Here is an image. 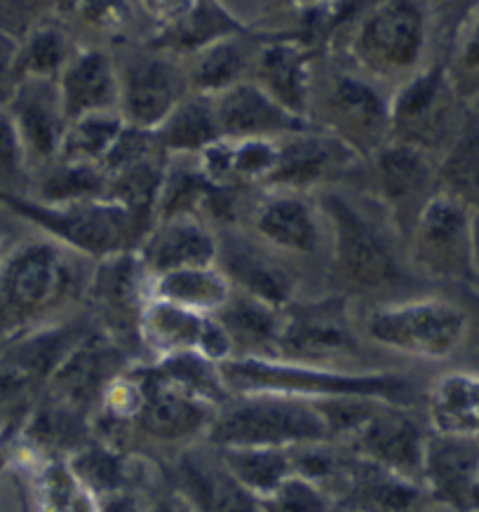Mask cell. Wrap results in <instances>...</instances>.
<instances>
[{
  "instance_id": "obj_19",
  "label": "cell",
  "mask_w": 479,
  "mask_h": 512,
  "mask_svg": "<svg viewBox=\"0 0 479 512\" xmlns=\"http://www.w3.org/2000/svg\"><path fill=\"white\" fill-rule=\"evenodd\" d=\"M141 393V423L148 433L177 440L198 433L205 423V407L198 402L200 397L179 388L160 372L148 376Z\"/></svg>"
},
{
  "instance_id": "obj_43",
  "label": "cell",
  "mask_w": 479,
  "mask_h": 512,
  "mask_svg": "<svg viewBox=\"0 0 479 512\" xmlns=\"http://www.w3.org/2000/svg\"><path fill=\"white\" fill-rule=\"evenodd\" d=\"M80 473L90 480L94 487L113 489L120 482L118 463L104 451H92L80 461Z\"/></svg>"
},
{
  "instance_id": "obj_49",
  "label": "cell",
  "mask_w": 479,
  "mask_h": 512,
  "mask_svg": "<svg viewBox=\"0 0 479 512\" xmlns=\"http://www.w3.org/2000/svg\"><path fill=\"white\" fill-rule=\"evenodd\" d=\"M475 268H477V278H479V214L475 217Z\"/></svg>"
},
{
  "instance_id": "obj_22",
  "label": "cell",
  "mask_w": 479,
  "mask_h": 512,
  "mask_svg": "<svg viewBox=\"0 0 479 512\" xmlns=\"http://www.w3.org/2000/svg\"><path fill=\"white\" fill-rule=\"evenodd\" d=\"M440 193L479 214V113L465 111L437 167Z\"/></svg>"
},
{
  "instance_id": "obj_33",
  "label": "cell",
  "mask_w": 479,
  "mask_h": 512,
  "mask_svg": "<svg viewBox=\"0 0 479 512\" xmlns=\"http://www.w3.org/2000/svg\"><path fill=\"white\" fill-rule=\"evenodd\" d=\"M73 55V47L62 26L45 22L33 29L29 36L17 43V80L52 78L57 80L66 62Z\"/></svg>"
},
{
  "instance_id": "obj_15",
  "label": "cell",
  "mask_w": 479,
  "mask_h": 512,
  "mask_svg": "<svg viewBox=\"0 0 479 512\" xmlns=\"http://www.w3.org/2000/svg\"><path fill=\"white\" fill-rule=\"evenodd\" d=\"M29 163H52L59 156L69 120L64 116L59 85L52 78L19 80L8 101Z\"/></svg>"
},
{
  "instance_id": "obj_52",
  "label": "cell",
  "mask_w": 479,
  "mask_h": 512,
  "mask_svg": "<svg viewBox=\"0 0 479 512\" xmlns=\"http://www.w3.org/2000/svg\"><path fill=\"white\" fill-rule=\"evenodd\" d=\"M472 505L479 508V482H477V489H475V498H472Z\"/></svg>"
},
{
  "instance_id": "obj_37",
  "label": "cell",
  "mask_w": 479,
  "mask_h": 512,
  "mask_svg": "<svg viewBox=\"0 0 479 512\" xmlns=\"http://www.w3.org/2000/svg\"><path fill=\"white\" fill-rule=\"evenodd\" d=\"M224 466L249 491L273 494L287 480V458L278 449H226Z\"/></svg>"
},
{
  "instance_id": "obj_14",
  "label": "cell",
  "mask_w": 479,
  "mask_h": 512,
  "mask_svg": "<svg viewBox=\"0 0 479 512\" xmlns=\"http://www.w3.org/2000/svg\"><path fill=\"white\" fill-rule=\"evenodd\" d=\"M221 139H285L306 132L308 118L294 116L254 80L212 94Z\"/></svg>"
},
{
  "instance_id": "obj_46",
  "label": "cell",
  "mask_w": 479,
  "mask_h": 512,
  "mask_svg": "<svg viewBox=\"0 0 479 512\" xmlns=\"http://www.w3.org/2000/svg\"><path fill=\"white\" fill-rule=\"evenodd\" d=\"M458 66L465 71H479V5L465 19V33L458 47Z\"/></svg>"
},
{
  "instance_id": "obj_2",
  "label": "cell",
  "mask_w": 479,
  "mask_h": 512,
  "mask_svg": "<svg viewBox=\"0 0 479 512\" xmlns=\"http://www.w3.org/2000/svg\"><path fill=\"white\" fill-rule=\"evenodd\" d=\"M73 256L55 240H29L0 261V339L31 332L76 287Z\"/></svg>"
},
{
  "instance_id": "obj_23",
  "label": "cell",
  "mask_w": 479,
  "mask_h": 512,
  "mask_svg": "<svg viewBox=\"0 0 479 512\" xmlns=\"http://www.w3.org/2000/svg\"><path fill=\"white\" fill-rule=\"evenodd\" d=\"M423 466L440 494L454 503L472 505L479 482V451L475 440L444 435L425 447Z\"/></svg>"
},
{
  "instance_id": "obj_4",
  "label": "cell",
  "mask_w": 479,
  "mask_h": 512,
  "mask_svg": "<svg viewBox=\"0 0 479 512\" xmlns=\"http://www.w3.org/2000/svg\"><path fill=\"white\" fill-rule=\"evenodd\" d=\"M332 421L325 409L282 397H249L214 419L212 440L226 449H278L282 444L322 440Z\"/></svg>"
},
{
  "instance_id": "obj_17",
  "label": "cell",
  "mask_w": 479,
  "mask_h": 512,
  "mask_svg": "<svg viewBox=\"0 0 479 512\" xmlns=\"http://www.w3.org/2000/svg\"><path fill=\"white\" fill-rule=\"evenodd\" d=\"M66 120H76L90 113L118 111L120 80L118 64L99 47L73 50L64 71L57 78Z\"/></svg>"
},
{
  "instance_id": "obj_32",
  "label": "cell",
  "mask_w": 479,
  "mask_h": 512,
  "mask_svg": "<svg viewBox=\"0 0 479 512\" xmlns=\"http://www.w3.org/2000/svg\"><path fill=\"white\" fill-rule=\"evenodd\" d=\"M184 475L202 512H261L249 489L226 466L186 461Z\"/></svg>"
},
{
  "instance_id": "obj_10",
  "label": "cell",
  "mask_w": 479,
  "mask_h": 512,
  "mask_svg": "<svg viewBox=\"0 0 479 512\" xmlns=\"http://www.w3.org/2000/svg\"><path fill=\"white\" fill-rule=\"evenodd\" d=\"M120 104L127 125L155 132L188 94L191 80L184 66L165 55H134L118 64Z\"/></svg>"
},
{
  "instance_id": "obj_6",
  "label": "cell",
  "mask_w": 479,
  "mask_h": 512,
  "mask_svg": "<svg viewBox=\"0 0 479 512\" xmlns=\"http://www.w3.org/2000/svg\"><path fill=\"white\" fill-rule=\"evenodd\" d=\"M463 116H458L447 66L435 64L404 80L390 99V141H402L425 153L437 146L447 148Z\"/></svg>"
},
{
  "instance_id": "obj_35",
  "label": "cell",
  "mask_w": 479,
  "mask_h": 512,
  "mask_svg": "<svg viewBox=\"0 0 479 512\" xmlns=\"http://www.w3.org/2000/svg\"><path fill=\"white\" fill-rule=\"evenodd\" d=\"M278 346L292 357H322L350 346V336L332 313L303 315L282 325Z\"/></svg>"
},
{
  "instance_id": "obj_47",
  "label": "cell",
  "mask_w": 479,
  "mask_h": 512,
  "mask_svg": "<svg viewBox=\"0 0 479 512\" xmlns=\"http://www.w3.org/2000/svg\"><path fill=\"white\" fill-rule=\"evenodd\" d=\"M479 5V0H458V22H465L470 17V12Z\"/></svg>"
},
{
  "instance_id": "obj_27",
  "label": "cell",
  "mask_w": 479,
  "mask_h": 512,
  "mask_svg": "<svg viewBox=\"0 0 479 512\" xmlns=\"http://www.w3.org/2000/svg\"><path fill=\"white\" fill-rule=\"evenodd\" d=\"M256 231L273 247L287 252H313L317 247V224L310 207L299 195L278 193L256 210Z\"/></svg>"
},
{
  "instance_id": "obj_13",
  "label": "cell",
  "mask_w": 479,
  "mask_h": 512,
  "mask_svg": "<svg viewBox=\"0 0 479 512\" xmlns=\"http://www.w3.org/2000/svg\"><path fill=\"white\" fill-rule=\"evenodd\" d=\"M139 329L144 339L165 355L200 353L212 362H224L231 355L233 341L221 322L170 301H148Z\"/></svg>"
},
{
  "instance_id": "obj_36",
  "label": "cell",
  "mask_w": 479,
  "mask_h": 512,
  "mask_svg": "<svg viewBox=\"0 0 479 512\" xmlns=\"http://www.w3.org/2000/svg\"><path fill=\"white\" fill-rule=\"evenodd\" d=\"M221 325L228 332V336L240 334L254 343H278L282 334V325L278 308L271 303L254 299V296L242 294L240 299H228V303L221 308Z\"/></svg>"
},
{
  "instance_id": "obj_25",
  "label": "cell",
  "mask_w": 479,
  "mask_h": 512,
  "mask_svg": "<svg viewBox=\"0 0 479 512\" xmlns=\"http://www.w3.org/2000/svg\"><path fill=\"white\" fill-rule=\"evenodd\" d=\"M153 134L170 156H200L207 146L221 139L214 97L191 92Z\"/></svg>"
},
{
  "instance_id": "obj_1",
  "label": "cell",
  "mask_w": 479,
  "mask_h": 512,
  "mask_svg": "<svg viewBox=\"0 0 479 512\" xmlns=\"http://www.w3.org/2000/svg\"><path fill=\"white\" fill-rule=\"evenodd\" d=\"M0 205L43 228L50 240L71 252H83L97 259L130 252L132 242L144 235V219L123 202L106 195L45 202L26 198L24 193H0Z\"/></svg>"
},
{
  "instance_id": "obj_38",
  "label": "cell",
  "mask_w": 479,
  "mask_h": 512,
  "mask_svg": "<svg viewBox=\"0 0 479 512\" xmlns=\"http://www.w3.org/2000/svg\"><path fill=\"white\" fill-rule=\"evenodd\" d=\"M26 151L17 125L8 109H0V193H19L17 186L24 181Z\"/></svg>"
},
{
  "instance_id": "obj_41",
  "label": "cell",
  "mask_w": 479,
  "mask_h": 512,
  "mask_svg": "<svg viewBox=\"0 0 479 512\" xmlns=\"http://www.w3.org/2000/svg\"><path fill=\"white\" fill-rule=\"evenodd\" d=\"M282 512H325L327 503L320 491L303 480H285L273 491Z\"/></svg>"
},
{
  "instance_id": "obj_31",
  "label": "cell",
  "mask_w": 479,
  "mask_h": 512,
  "mask_svg": "<svg viewBox=\"0 0 479 512\" xmlns=\"http://www.w3.org/2000/svg\"><path fill=\"white\" fill-rule=\"evenodd\" d=\"M125 118L120 111L90 113V116L76 118L66 125L62 148H59V160L69 163H85L101 167L113 146L118 144L120 134L125 132Z\"/></svg>"
},
{
  "instance_id": "obj_42",
  "label": "cell",
  "mask_w": 479,
  "mask_h": 512,
  "mask_svg": "<svg viewBox=\"0 0 479 512\" xmlns=\"http://www.w3.org/2000/svg\"><path fill=\"white\" fill-rule=\"evenodd\" d=\"M367 501L381 512H404L416 501V491L397 480H376L367 487Z\"/></svg>"
},
{
  "instance_id": "obj_21",
  "label": "cell",
  "mask_w": 479,
  "mask_h": 512,
  "mask_svg": "<svg viewBox=\"0 0 479 512\" xmlns=\"http://www.w3.org/2000/svg\"><path fill=\"white\" fill-rule=\"evenodd\" d=\"M254 55L256 47L249 43L247 33H235V36L219 38L200 47L186 69L191 90L200 94H219L242 80H249Z\"/></svg>"
},
{
  "instance_id": "obj_7",
  "label": "cell",
  "mask_w": 479,
  "mask_h": 512,
  "mask_svg": "<svg viewBox=\"0 0 479 512\" xmlns=\"http://www.w3.org/2000/svg\"><path fill=\"white\" fill-rule=\"evenodd\" d=\"M468 318L454 303L425 299L379 308L369 318L371 339L400 353L440 360L461 346Z\"/></svg>"
},
{
  "instance_id": "obj_24",
  "label": "cell",
  "mask_w": 479,
  "mask_h": 512,
  "mask_svg": "<svg viewBox=\"0 0 479 512\" xmlns=\"http://www.w3.org/2000/svg\"><path fill=\"white\" fill-rule=\"evenodd\" d=\"M280 158L275 167L271 184H289L301 186L308 181L320 179L332 167L343 165L346 156H355L350 148L334 137H315L310 130L289 134L285 139H278Z\"/></svg>"
},
{
  "instance_id": "obj_20",
  "label": "cell",
  "mask_w": 479,
  "mask_h": 512,
  "mask_svg": "<svg viewBox=\"0 0 479 512\" xmlns=\"http://www.w3.org/2000/svg\"><path fill=\"white\" fill-rule=\"evenodd\" d=\"M116 365L118 350L109 341L99 336L80 339L50 374V383L69 407H80L111 379Z\"/></svg>"
},
{
  "instance_id": "obj_3",
  "label": "cell",
  "mask_w": 479,
  "mask_h": 512,
  "mask_svg": "<svg viewBox=\"0 0 479 512\" xmlns=\"http://www.w3.org/2000/svg\"><path fill=\"white\" fill-rule=\"evenodd\" d=\"M425 43L428 15L423 0H381L357 24L350 52L369 76L404 83L421 71Z\"/></svg>"
},
{
  "instance_id": "obj_5",
  "label": "cell",
  "mask_w": 479,
  "mask_h": 512,
  "mask_svg": "<svg viewBox=\"0 0 479 512\" xmlns=\"http://www.w3.org/2000/svg\"><path fill=\"white\" fill-rule=\"evenodd\" d=\"M221 381L247 393L280 395H339L386 397L404 388L397 376H353L306 367L301 362H278L266 357H240L219 362Z\"/></svg>"
},
{
  "instance_id": "obj_50",
  "label": "cell",
  "mask_w": 479,
  "mask_h": 512,
  "mask_svg": "<svg viewBox=\"0 0 479 512\" xmlns=\"http://www.w3.org/2000/svg\"><path fill=\"white\" fill-rule=\"evenodd\" d=\"M57 10H73V5H76V0H55Z\"/></svg>"
},
{
  "instance_id": "obj_18",
  "label": "cell",
  "mask_w": 479,
  "mask_h": 512,
  "mask_svg": "<svg viewBox=\"0 0 479 512\" xmlns=\"http://www.w3.org/2000/svg\"><path fill=\"white\" fill-rule=\"evenodd\" d=\"M249 80L263 87L294 116L308 118L313 76H310V52L301 43L275 38L256 47Z\"/></svg>"
},
{
  "instance_id": "obj_29",
  "label": "cell",
  "mask_w": 479,
  "mask_h": 512,
  "mask_svg": "<svg viewBox=\"0 0 479 512\" xmlns=\"http://www.w3.org/2000/svg\"><path fill=\"white\" fill-rule=\"evenodd\" d=\"M360 428L362 447L376 461L386 463L388 468L404 470V473L423 466L425 444L414 421L404 416H369Z\"/></svg>"
},
{
  "instance_id": "obj_26",
  "label": "cell",
  "mask_w": 479,
  "mask_h": 512,
  "mask_svg": "<svg viewBox=\"0 0 479 512\" xmlns=\"http://www.w3.org/2000/svg\"><path fill=\"white\" fill-rule=\"evenodd\" d=\"M101 266L94 273L90 282L94 301L99 303L101 311L106 313V318L127 322L134 320L139 325L144 306L139 303V285H141V266L139 256L132 252L113 254L106 259H99Z\"/></svg>"
},
{
  "instance_id": "obj_12",
  "label": "cell",
  "mask_w": 479,
  "mask_h": 512,
  "mask_svg": "<svg viewBox=\"0 0 479 512\" xmlns=\"http://www.w3.org/2000/svg\"><path fill=\"white\" fill-rule=\"evenodd\" d=\"M374 163L376 181L395 224L402 233L411 235L425 205L440 191L437 170H433L428 153L402 141H388L379 153H374Z\"/></svg>"
},
{
  "instance_id": "obj_39",
  "label": "cell",
  "mask_w": 479,
  "mask_h": 512,
  "mask_svg": "<svg viewBox=\"0 0 479 512\" xmlns=\"http://www.w3.org/2000/svg\"><path fill=\"white\" fill-rule=\"evenodd\" d=\"M52 10H57L55 0H0V33L19 43L36 26L50 22Z\"/></svg>"
},
{
  "instance_id": "obj_45",
  "label": "cell",
  "mask_w": 479,
  "mask_h": 512,
  "mask_svg": "<svg viewBox=\"0 0 479 512\" xmlns=\"http://www.w3.org/2000/svg\"><path fill=\"white\" fill-rule=\"evenodd\" d=\"M202 0H148L153 17L163 26V33L184 22Z\"/></svg>"
},
{
  "instance_id": "obj_30",
  "label": "cell",
  "mask_w": 479,
  "mask_h": 512,
  "mask_svg": "<svg viewBox=\"0 0 479 512\" xmlns=\"http://www.w3.org/2000/svg\"><path fill=\"white\" fill-rule=\"evenodd\" d=\"M224 266L226 278L238 282L242 292L254 296V299L271 303L280 308L287 303L292 294V280L280 266L271 264L266 256L254 252L245 245H228L224 249Z\"/></svg>"
},
{
  "instance_id": "obj_9",
  "label": "cell",
  "mask_w": 479,
  "mask_h": 512,
  "mask_svg": "<svg viewBox=\"0 0 479 512\" xmlns=\"http://www.w3.org/2000/svg\"><path fill=\"white\" fill-rule=\"evenodd\" d=\"M334 233V261L343 278L360 289H386L402 282V266L376 228L341 195L322 200Z\"/></svg>"
},
{
  "instance_id": "obj_44",
  "label": "cell",
  "mask_w": 479,
  "mask_h": 512,
  "mask_svg": "<svg viewBox=\"0 0 479 512\" xmlns=\"http://www.w3.org/2000/svg\"><path fill=\"white\" fill-rule=\"evenodd\" d=\"M17 40H12L5 33H0V109L8 106L12 94H15L17 87Z\"/></svg>"
},
{
  "instance_id": "obj_34",
  "label": "cell",
  "mask_w": 479,
  "mask_h": 512,
  "mask_svg": "<svg viewBox=\"0 0 479 512\" xmlns=\"http://www.w3.org/2000/svg\"><path fill=\"white\" fill-rule=\"evenodd\" d=\"M435 416L447 435L479 442V376L444 379L435 393Z\"/></svg>"
},
{
  "instance_id": "obj_40",
  "label": "cell",
  "mask_w": 479,
  "mask_h": 512,
  "mask_svg": "<svg viewBox=\"0 0 479 512\" xmlns=\"http://www.w3.org/2000/svg\"><path fill=\"white\" fill-rule=\"evenodd\" d=\"M73 10L87 24L104 31H120L130 24L132 10L127 0H76Z\"/></svg>"
},
{
  "instance_id": "obj_51",
  "label": "cell",
  "mask_w": 479,
  "mask_h": 512,
  "mask_svg": "<svg viewBox=\"0 0 479 512\" xmlns=\"http://www.w3.org/2000/svg\"><path fill=\"white\" fill-rule=\"evenodd\" d=\"M155 512H184V510L177 508V505H172V503H165V505H160V508Z\"/></svg>"
},
{
  "instance_id": "obj_8",
  "label": "cell",
  "mask_w": 479,
  "mask_h": 512,
  "mask_svg": "<svg viewBox=\"0 0 479 512\" xmlns=\"http://www.w3.org/2000/svg\"><path fill=\"white\" fill-rule=\"evenodd\" d=\"M414 259L440 278L479 282L475 268V214L437 191L411 231Z\"/></svg>"
},
{
  "instance_id": "obj_11",
  "label": "cell",
  "mask_w": 479,
  "mask_h": 512,
  "mask_svg": "<svg viewBox=\"0 0 479 512\" xmlns=\"http://www.w3.org/2000/svg\"><path fill=\"white\" fill-rule=\"evenodd\" d=\"M329 130L353 153L374 156L390 141V99L369 80L341 73L327 90Z\"/></svg>"
},
{
  "instance_id": "obj_53",
  "label": "cell",
  "mask_w": 479,
  "mask_h": 512,
  "mask_svg": "<svg viewBox=\"0 0 479 512\" xmlns=\"http://www.w3.org/2000/svg\"><path fill=\"white\" fill-rule=\"evenodd\" d=\"M5 252H8V249H5V242H3V238H0V261H3Z\"/></svg>"
},
{
  "instance_id": "obj_28",
  "label": "cell",
  "mask_w": 479,
  "mask_h": 512,
  "mask_svg": "<svg viewBox=\"0 0 479 512\" xmlns=\"http://www.w3.org/2000/svg\"><path fill=\"white\" fill-rule=\"evenodd\" d=\"M153 299L177 303L195 313L221 311L231 299V280L214 266L181 268L153 278Z\"/></svg>"
},
{
  "instance_id": "obj_16",
  "label": "cell",
  "mask_w": 479,
  "mask_h": 512,
  "mask_svg": "<svg viewBox=\"0 0 479 512\" xmlns=\"http://www.w3.org/2000/svg\"><path fill=\"white\" fill-rule=\"evenodd\" d=\"M219 245L214 233L195 214L163 217L160 224L144 235L139 261L146 275L158 278L181 268L214 266Z\"/></svg>"
},
{
  "instance_id": "obj_48",
  "label": "cell",
  "mask_w": 479,
  "mask_h": 512,
  "mask_svg": "<svg viewBox=\"0 0 479 512\" xmlns=\"http://www.w3.org/2000/svg\"><path fill=\"white\" fill-rule=\"evenodd\" d=\"M111 512H137L130 501H116L111 505Z\"/></svg>"
}]
</instances>
